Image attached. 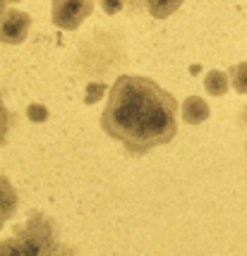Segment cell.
I'll list each match as a JSON object with an SVG mask.
<instances>
[{
    "mask_svg": "<svg viewBox=\"0 0 247 256\" xmlns=\"http://www.w3.org/2000/svg\"><path fill=\"white\" fill-rule=\"evenodd\" d=\"M101 130L123 144L132 158L173 142L178 132V103L154 79L123 74L113 84L101 115Z\"/></svg>",
    "mask_w": 247,
    "mask_h": 256,
    "instance_id": "1",
    "label": "cell"
},
{
    "mask_svg": "<svg viewBox=\"0 0 247 256\" xmlns=\"http://www.w3.org/2000/svg\"><path fill=\"white\" fill-rule=\"evenodd\" d=\"M94 12V0H53L51 20L63 32H75Z\"/></svg>",
    "mask_w": 247,
    "mask_h": 256,
    "instance_id": "2",
    "label": "cell"
},
{
    "mask_svg": "<svg viewBox=\"0 0 247 256\" xmlns=\"http://www.w3.org/2000/svg\"><path fill=\"white\" fill-rule=\"evenodd\" d=\"M32 32V17L22 10H5L0 17V44L20 46Z\"/></svg>",
    "mask_w": 247,
    "mask_h": 256,
    "instance_id": "3",
    "label": "cell"
},
{
    "mask_svg": "<svg viewBox=\"0 0 247 256\" xmlns=\"http://www.w3.org/2000/svg\"><path fill=\"white\" fill-rule=\"evenodd\" d=\"M17 211V192L5 175H0V228L10 220Z\"/></svg>",
    "mask_w": 247,
    "mask_h": 256,
    "instance_id": "4",
    "label": "cell"
},
{
    "mask_svg": "<svg viewBox=\"0 0 247 256\" xmlns=\"http://www.w3.org/2000/svg\"><path fill=\"white\" fill-rule=\"evenodd\" d=\"M211 115L209 110V103L199 96H187L182 103V120L187 124H202L206 122V118Z\"/></svg>",
    "mask_w": 247,
    "mask_h": 256,
    "instance_id": "5",
    "label": "cell"
},
{
    "mask_svg": "<svg viewBox=\"0 0 247 256\" xmlns=\"http://www.w3.org/2000/svg\"><path fill=\"white\" fill-rule=\"evenodd\" d=\"M101 8L108 14H118V12L142 14V12H146V0H101Z\"/></svg>",
    "mask_w": 247,
    "mask_h": 256,
    "instance_id": "6",
    "label": "cell"
},
{
    "mask_svg": "<svg viewBox=\"0 0 247 256\" xmlns=\"http://www.w3.org/2000/svg\"><path fill=\"white\" fill-rule=\"evenodd\" d=\"M204 89H206V94H211V96H223L225 91L230 89V77L225 72H221V70H211L204 77Z\"/></svg>",
    "mask_w": 247,
    "mask_h": 256,
    "instance_id": "7",
    "label": "cell"
},
{
    "mask_svg": "<svg viewBox=\"0 0 247 256\" xmlns=\"http://www.w3.org/2000/svg\"><path fill=\"white\" fill-rule=\"evenodd\" d=\"M185 0H146V12L156 20H166L170 14H175L180 10Z\"/></svg>",
    "mask_w": 247,
    "mask_h": 256,
    "instance_id": "8",
    "label": "cell"
},
{
    "mask_svg": "<svg viewBox=\"0 0 247 256\" xmlns=\"http://www.w3.org/2000/svg\"><path fill=\"white\" fill-rule=\"evenodd\" d=\"M228 77H230V86L237 91V94H242L247 96V62H237L228 70Z\"/></svg>",
    "mask_w": 247,
    "mask_h": 256,
    "instance_id": "9",
    "label": "cell"
},
{
    "mask_svg": "<svg viewBox=\"0 0 247 256\" xmlns=\"http://www.w3.org/2000/svg\"><path fill=\"white\" fill-rule=\"evenodd\" d=\"M10 120H12V115H10V110L5 108L3 96H0V146L8 144V134H10Z\"/></svg>",
    "mask_w": 247,
    "mask_h": 256,
    "instance_id": "10",
    "label": "cell"
},
{
    "mask_svg": "<svg viewBox=\"0 0 247 256\" xmlns=\"http://www.w3.org/2000/svg\"><path fill=\"white\" fill-rule=\"evenodd\" d=\"M29 115H32V120H34V122H41V120H46V108L32 106V108H29Z\"/></svg>",
    "mask_w": 247,
    "mask_h": 256,
    "instance_id": "11",
    "label": "cell"
},
{
    "mask_svg": "<svg viewBox=\"0 0 247 256\" xmlns=\"http://www.w3.org/2000/svg\"><path fill=\"white\" fill-rule=\"evenodd\" d=\"M240 124L245 127V132H247V106L242 108V112H240ZM245 148H247V142H245Z\"/></svg>",
    "mask_w": 247,
    "mask_h": 256,
    "instance_id": "12",
    "label": "cell"
},
{
    "mask_svg": "<svg viewBox=\"0 0 247 256\" xmlns=\"http://www.w3.org/2000/svg\"><path fill=\"white\" fill-rule=\"evenodd\" d=\"M5 5H8V0H0V17L5 14Z\"/></svg>",
    "mask_w": 247,
    "mask_h": 256,
    "instance_id": "13",
    "label": "cell"
}]
</instances>
